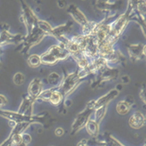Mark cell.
<instances>
[{"mask_svg": "<svg viewBox=\"0 0 146 146\" xmlns=\"http://www.w3.org/2000/svg\"><path fill=\"white\" fill-rule=\"evenodd\" d=\"M0 116L8 120L9 122H13L15 124L21 123V122H28L30 124L41 125L44 128L50 127L54 121L52 116L46 111H44L35 115H33L32 116H27V115H23L15 111L0 110Z\"/></svg>", "mask_w": 146, "mask_h": 146, "instance_id": "cell-1", "label": "cell"}, {"mask_svg": "<svg viewBox=\"0 0 146 146\" xmlns=\"http://www.w3.org/2000/svg\"><path fill=\"white\" fill-rule=\"evenodd\" d=\"M83 80H81L78 74V70L68 73L63 77H62V80L56 87V89L62 93L64 99L66 100L69 95H71L78 86L82 83Z\"/></svg>", "mask_w": 146, "mask_h": 146, "instance_id": "cell-2", "label": "cell"}, {"mask_svg": "<svg viewBox=\"0 0 146 146\" xmlns=\"http://www.w3.org/2000/svg\"><path fill=\"white\" fill-rule=\"evenodd\" d=\"M20 3L21 7V15L20 19L26 27L27 33H29L35 27H37L38 21L39 20V18L36 15L33 10L25 1H21Z\"/></svg>", "mask_w": 146, "mask_h": 146, "instance_id": "cell-3", "label": "cell"}, {"mask_svg": "<svg viewBox=\"0 0 146 146\" xmlns=\"http://www.w3.org/2000/svg\"><path fill=\"white\" fill-rule=\"evenodd\" d=\"M45 37L46 35L40 29H38V27H35L33 31H31L29 33H27L25 36L21 53L22 55H27L33 46L38 44Z\"/></svg>", "mask_w": 146, "mask_h": 146, "instance_id": "cell-4", "label": "cell"}, {"mask_svg": "<svg viewBox=\"0 0 146 146\" xmlns=\"http://www.w3.org/2000/svg\"><path fill=\"white\" fill-rule=\"evenodd\" d=\"M93 112H94V110L89 102L86 109L83 110L81 112H80L76 115L71 127V135H74L75 133H77L79 131H80L82 128L86 127V123L91 119V115L93 114Z\"/></svg>", "mask_w": 146, "mask_h": 146, "instance_id": "cell-5", "label": "cell"}, {"mask_svg": "<svg viewBox=\"0 0 146 146\" xmlns=\"http://www.w3.org/2000/svg\"><path fill=\"white\" fill-rule=\"evenodd\" d=\"M25 36L20 33H9V26L6 23L0 24V47L7 44H18L23 43Z\"/></svg>", "mask_w": 146, "mask_h": 146, "instance_id": "cell-6", "label": "cell"}, {"mask_svg": "<svg viewBox=\"0 0 146 146\" xmlns=\"http://www.w3.org/2000/svg\"><path fill=\"white\" fill-rule=\"evenodd\" d=\"M128 21H129V14L126 12L125 14L121 15L112 24V30H111V33L110 35L118 39L120 35L121 34V33L124 31Z\"/></svg>", "mask_w": 146, "mask_h": 146, "instance_id": "cell-7", "label": "cell"}, {"mask_svg": "<svg viewBox=\"0 0 146 146\" xmlns=\"http://www.w3.org/2000/svg\"><path fill=\"white\" fill-rule=\"evenodd\" d=\"M119 95V92L116 89H113L111 91H110L107 94L102 96L101 98H98L97 100H92L90 102V104H92L93 110H97L98 108L104 107V106H107L112 100H114L117 96Z\"/></svg>", "mask_w": 146, "mask_h": 146, "instance_id": "cell-8", "label": "cell"}, {"mask_svg": "<svg viewBox=\"0 0 146 146\" xmlns=\"http://www.w3.org/2000/svg\"><path fill=\"white\" fill-rule=\"evenodd\" d=\"M35 102L36 101L29 95L24 94L22 96V100L17 112L23 115H27V116L33 115V104H35Z\"/></svg>", "mask_w": 146, "mask_h": 146, "instance_id": "cell-9", "label": "cell"}, {"mask_svg": "<svg viewBox=\"0 0 146 146\" xmlns=\"http://www.w3.org/2000/svg\"><path fill=\"white\" fill-rule=\"evenodd\" d=\"M67 12L70 15L73 20L76 23H78L81 27L88 22V20L86 16L84 15V13L74 3H71L68 6Z\"/></svg>", "mask_w": 146, "mask_h": 146, "instance_id": "cell-10", "label": "cell"}, {"mask_svg": "<svg viewBox=\"0 0 146 146\" xmlns=\"http://www.w3.org/2000/svg\"><path fill=\"white\" fill-rule=\"evenodd\" d=\"M43 90L44 89H43L42 80L39 78H34L33 80H32V81L28 85L27 95H29L31 98H33L36 101L37 98L40 95Z\"/></svg>", "mask_w": 146, "mask_h": 146, "instance_id": "cell-11", "label": "cell"}, {"mask_svg": "<svg viewBox=\"0 0 146 146\" xmlns=\"http://www.w3.org/2000/svg\"><path fill=\"white\" fill-rule=\"evenodd\" d=\"M145 124V115L141 112H135L133 114L129 119V125L133 129H139L144 127Z\"/></svg>", "mask_w": 146, "mask_h": 146, "instance_id": "cell-12", "label": "cell"}, {"mask_svg": "<svg viewBox=\"0 0 146 146\" xmlns=\"http://www.w3.org/2000/svg\"><path fill=\"white\" fill-rule=\"evenodd\" d=\"M119 71L115 68H106L102 73L99 80H98V83L100 84L101 82H105V81H110L113 80H115L118 77Z\"/></svg>", "mask_w": 146, "mask_h": 146, "instance_id": "cell-13", "label": "cell"}, {"mask_svg": "<svg viewBox=\"0 0 146 146\" xmlns=\"http://www.w3.org/2000/svg\"><path fill=\"white\" fill-rule=\"evenodd\" d=\"M86 130L87 133L93 139H97L99 136V124L93 119H90L86 125Z\"/></svg>", "mask_w": 146, "mask_h": 146, "instance_id": "cell-14", "label": "cell"}, {"mask_svg": "<svg viewBox=\"0 0 146 146\" xmlns=\"http://www.w3.org/2000/svg\"><path fill=\"white\" fill-rule=\"evenodd\" d=\"M65 101L63 96L62 95V93L56 89V87H53V92L51 93V96H50V101L49 103L53 105V106H59L61 105L62 104H63Z\"/></svg>", "mask_w": 146, "mask_h": 146, "instance_id": "cell-15", "label": "cell"}, {"mask_svg": "<svg viewBox=\"0 0 146 146\" xmlns=\"http://www.w3.org/2000/svg\"><path fill=\"white\" fill-rule=\"evenodd\" d=\"M37 27L38 29H40L46 36L53 37V27L50 26V24L44 20H38Z\"/></svg>", "mask_w": 146, "mask_h": 146, "instance_id": "cell-16", "label": "cell"}, {"mask_svg": "<svg viewBox=\"0 0 146 146\" xmlns=\"http://www.w3.org/2000/svg\"><path fill=\"white\" fill-rule=\"evenodd\" d=\"M128 53L133 59H139L143 55V46L141 44H132L128 48Z\"/></svg>", "mask_w": 146, "mask_h": 146, "instance_id": "cell-17", "label": "cell"}, {"mask_svg": "<svg viewBox=\"0 0 146 146\" xmlns=\"http://www.w3.org/2000/svg\"><path fill=\"white\" fill-rule=\"evenodd\" d=\"M32 124L28 123V122H21V123H17L15 124L12 127H11V132L10 133L12 134H22L26 132V130L31 126Z\"/></svg>", "mask_w": 146, "mask_h": 146, "instance_id": "cell-18", "label": "cell"}, {"mask_svg": "<svg viewBox=\"0 0 146 146\" xmlns=\"http://www.w3.org/2000/svg\"><path fill=\"white\" fill-rule=\"evenodd\" d=\"M131 105L125 100H122L121 102H119L116 105V111L118 114L121 115H125L129 113L130 110H131Z\"/></svg>", "mask_w": 146, "mask_h": 146, "instance_id": "cell-19", "label": "cell"}, {"mask_svg": "<svg viewBox=\"0 0 146 146\" xmlns=\"http://www.w3.org/2000/svg\"><path fill=\"white\" fill-rule=\"evenodd\" d=\"M27 65L32 68H38L41 65L40 55H37V54L30 55L27 58Z\"/></svg>", "mask_w": 146, "mask_h": 146, "instance_id": "cell-20", "label": "cell"}, {"mask_svg": "<svg viewBox=\"0 0 146 146\" xmlns=\"http://www.w3.org/2000/svg\"><path fill=\"white\" fill-rule=\"evenodd\" d=\"M47 83L50 86H52V87H55V86H57L59 85V83L61 82L62 80V77L60 74H58L57 73H55V72H52L50 73L47 79Z\"/></svg>", "mask_w": 146, "mask_h": 146, "instance_id": "cell-21", "label": "cell"}, {"mask_svg": "<svg viewBox=\"0 0 146 146\" xmlns=\"http://www.w3.org/2000/svg\"><path fill=\"white\" fill-rule=\"evenodd\" d=\"M107 112V106H104L101 108H98L97 110H94V121H97L98 124H100V122L104 120L105 115Z\"/></svg>", "mask_w": 146, "mask_h": 146, "instance_id": "cell-22", "label": "cell"}, {"mask_svg": "<svg viewBox=\"0 0 146 146\" xmlns=\"http://www.w3.org/2000/svg\"><path fill=\"white\" fill-rule=\"evenodd\" d=\"M52 92H53V87L43 90L42 92L40 93V95L37 98L36 102L37 101H41V102H44V103H49Z\"/></svg>", "mask_w": 146, "mask_h": 146, "instance_id": "cell-23", "label": "cell"}, {"mask_svg": "<svg viewBox=\"0 0 146 146\" xmlns=\"http://www.w3.org/2000/svg\"><path fill=\"white\" fill-rule=\"evenodd\" d=\"M25 80H26L25 75L22 73H21V72H17V73H15L14 74L13 82L16 86H21V85H23L24 82H25Z\"/></svg>", "mask_w": 146, "mask_h": 146, "instance_id": "cell-24", "label": "cell"}, {"mask_svg": "<svg viewBox=\"0 0 146 146\" xmlns=\"http://www.w3.org/2000/svg\"><path fill=\"white\" fill-rule=\"evenodd\" d=\"M21 140H22V143L24 145L27 146L31 142H32V137L29 133H24L21 134Z\"/></svg>", "mask_w": 146, "mask_h": 146, "instance_id": "cell-25", "label": "cell"}, {"mask_svg": "<svg viewBox=\"0 0 146 146\" xmlns=\"http://www.w3.org/2000/svg\"><path fill=\"white\" fill-rule=\"evenodd\" d=\"M137 7H138V9L141 15H146V2H145V1L138 2Z\"/></svg>", "mask_w": 146, "mask_h": 146, "instance_id": "cell-26", "label": "cell"}, {"mask_svg": "<svg viewBox=\"0 0 146 146\" xmlns=\"http://www.w3.org/2000/svg\"><path fill=\"white\" fill-rule=\"evenodd\" d=\"M8 104V100L5 96L0 94V110H3Z\"/></svg>", "mask_w": 146, "mask_h": 146, "instance_id": "cell-27", "label": "cell"}, {"mask_svg": "<svg viewBox=\"0 0 146 146\" xmlns=\"http://www.w3.org/2000/svg\"><path fill=\"white\" fill-rule=\"evenodd\" d=\"M139 95H140V98L142 99V101L146 104V86H144L141 89V92H140Z\"/></svg>", "mask_w": 146, "mask_h": 146, "instance_id": "cell-28", "label": "cell"}, {"mask_svg": "<svg viewBox=\"0 0 146 146\" xmlns=\"http://www.w3.org/2000/svg\"><path fill=\"white\" fill-rule=\"evenodd\" d=\"M63 134H64V130H63V128H62V127H57V128L55 130V135H56V137H62Z\"/></svg>", "mask_w": 146, "mask_h": 146, "instance_id": "cell-29", "label": "cell"}, {"mask_svg": "<svg viewBox=\"0 0 146 146\" xmlns=\"http://www.w3.org/2000/svg\"><path fill=\"white\" fill-rule=\"evenodd\" d=\"M121 82L123 84H128L130 82V78L128 75H123L121 77Z\"/></svg>", "mask_w": 146, "mask_h": 146, "instance_id": "cell-30", "label": "cell"}, {"mask_svg": "<svg viewBox=\"0 0 146 146\" xmlns=\"http://www.w3.org/2000/svg\"><path fill=\"white\" fill-rule=\"evenodd\" d=\"M77 146H88V139H84L80 140V141L78 143Z\"/></svg>", "mask_w": 146, "mask_h": 146, "instance_id": "cell-31", "label": "cell"}, {"mask_svg": "<svg viewBox=\"0 0 146 146\" xmlns=\"http://www.w3.org/2000/svg\"><path fill=\"white\" fill-rule=\"evenodd\" d=\"M57 5H58L59 8L63 9V8H65L67 6V2H65V1H58L57 2Z\"/></svg>", "mask_w": 146, "mask_h": 146, "instance_id": "cell-32", "label": "cell"}, {"mask_svg": "<svg viewBox=\"0 0 146 146\" xmlns=\"http://www.w3.org/2000/svg\"><path fill=\"white\" fill-rule=\"evenodd\" d=\"M143 55H145L146 56V44L143 46Z\"/></svg>", "mask_w": 146, "mask_h": 146, "instance_id": "cell-33", "label": "cell"}, {"mask_svg": "<svg viewBox=\"0 0 146 146\" xmlns=\"http://www.w3.org/2000/svg\"><path fill=\"white\" fill-rule=\"evenodd\" d=\"M99 146H109V145H106L105 144H103V145H100Z\"/></svg>", "mask_w": 146, "mask_h": 146, "instance_id": "cell-34", "label": "cell"}, {"mask_svg": "<svg viewBox=\"0 0 146 146\" xmlns=\"http://www.w3.org/2000/svg\"><path fill=\"white\" fill-rule=\"evenodd\" d=\"M145 121H146V115H145Z\"/></svg>", "mask_w": 146, "mask_h": 146, "instance_id": "cell-35", "label": "cell"}, {"mask_svg": "<svg viewBox=\"0 0 146 146\" xmlns=\"http://www.w3.org/2000/svg\"><path fill=\"white\" fill-rule=\"evenodd\" d=\"M0 67H1V60H0Z\"/></svg>", "mask_w": 146, "mask_h": 146, "instance_id": "cell-36", "label": "cell"}]
</instances>
